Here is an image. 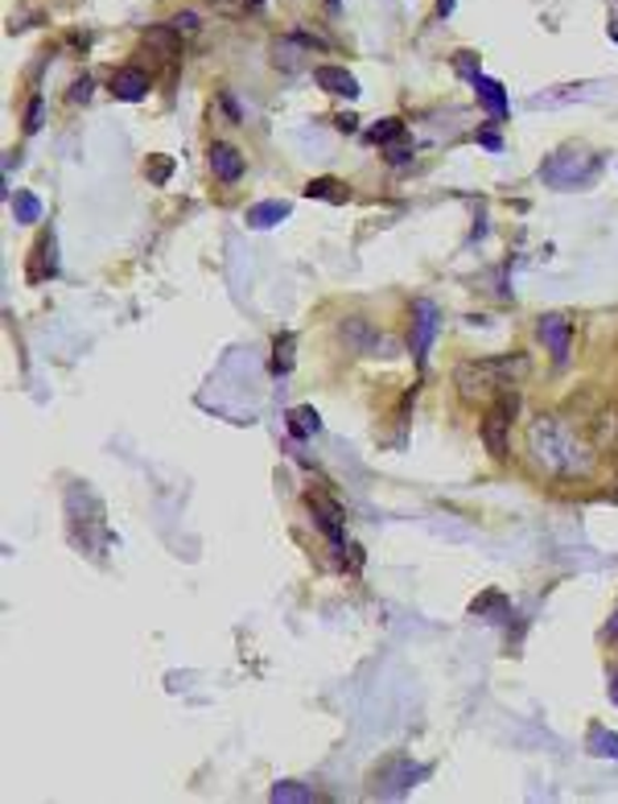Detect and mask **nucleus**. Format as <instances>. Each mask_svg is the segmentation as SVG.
<instances>
[{"instance_id": "nucleus-1", "label": "nucleus", "mask_w": 618, "mask_h": 804, "mask_svg": "<svg viewBox=\"0 0 618 804\" xmlns=\"http://www.w3.org/2000/svg\"><path fill=\"white\" fill-rule=\"evenodd\" d=\"M524 442L532 462L544 474H553V479H586L594 471V450H589V442L569 421H561L553 412H541V417L528 421Z\"/></svg>"}, {"instance_id": "nucleus-2", "label": "nucleus", "mask_w": 618, "mask_h": 804, "mask_svg": "<svg viewBox=\"0 0 618 804\" xmlns=\"http://www.w3.org/2000/svg\"><path fill=\"white\" fill-rule=\"evenodd\" d=\"M66 533H71V545L83 553H99L111 545L108 521H104V504L87 483H71L66 487Z\"/></svg>"}, {"instance_id": "nucleus-3", "label": "nucleus", "mask_w": 618, "mask_h": 804, "mask_svg": "<svg viewBox=\"0 0 618 804\" xmlns=\"http://www.w3.org/2000/svg\"><path fill=\"white\" fill-rule=\"evenodd\" d=\"M520 376H528V355H499V360H470L454 367V384L462 400H487L508 393Z\"/></svg>"}, {"instance_id": "nucleus-4", "label": "nucleus", "mask_w": 618, "mask_h": 804, "mask_svg": "<svg viewBox=\"0 0 618 804\" xmlns=\"http://www.w3.org/2000/svg\"><path fill=\"white\" fill-rule=\"evenodd\" d=\"M594 174H598V158H594L589 149H577V144H569V149H556L553 158L541 165L544 186H553V190L586 186Z\"/></svg>"}, {"instance_id": "nucleus-5", "label": "nucleus", "mask_w": 618, "mask_h": 804, "mask_svg": "<svg viewBox=\"0 0 618 804\" xmlns=\"http://www.w3.org/2000/svg\"><path fill=\"white\" fill-rule=\"evenodd\" d=\"M515 409H520L515 393H499L494 396V405L487 409V417H482V446H487V454H491L494 462L508 458V429H511Z\"/></svg>"}, {"instance_id": "nucleus-6", "label": "nucleus", "mask_w": 618, "mask_h": 804, "mask_svg": "<svg viewBox=\"0 0 618 804\" xmlns=\"http://www.w3.org/2000/svg\"><path fill=\"white\" fill-rule=\"evenodd\" d=\"M420 775H425V768H417L408 755H392L384 768L375 772V792H380V796H401V792H408L417 784Z\"/></svg>"}, {"instance_id": "nucleus-7", "label": "nucleus", "mask_w": 618, "mask_h": 804, "mask_svg": "<svg viewBox=\"0 0 618 804\" xmlns=\"http://www.w3.org/2000/svg\"><path fill=\"white\" fill-rule=\"evenodd\" d=\"M339 334L351 343V347L359 351V355H375V351H392V343H387L384 334L371 326L367 318H342Z\"/></svg>"}, {"instance_id": "nucleus-8", "label": "nucleus", "mask_w": 618, "mask_h": 804, "mask_svg": "<svg viewBox=\"0 0 618 804\" xmlns=\"http://www.w3.org/2000/svg\"><path fill=\"white\" fill-rule=\"evenodd\" d=\"M536 334H541V343L548 351H553L556 363L569 360V339H573V322L565 314H544L541 326H536Z\"/></svg>"}, {"instance_id": "nucleus-9", "label": "nucleus", "mask_w": 618, "mask_h": 804, "mask_svg": "<svg viewBox=\"0 0 618 804\" xmlns=\"http://www.w3.org/2000/svg\"><path fill=\"white\" fill-rule=\"evenodd\" d=\"M433 334H437V310H433V301H417L413 305V355H417V363H425V355H429Z\"/></svg>"}, {"instance_id": "nucleus-10", "label": "nucleus", "mask_w": 618, "mask_h": 804, "mask_svg": "<svg viewBox=\"0 0 618 804\" xmlns=\"http://www.w3.org/2000/svg\"><path fill=\"white\" fill-rule=\"evenodd\" d=\"M149 87H153V79H149L140 66H120V71L111 75V92H116V99H124V104H137V99H145V95H149Z\"/></svg>"}, {"instance_id": "nucleus-11", "label": "nucleus", "mask_w": 618, "mask_h": 804, "mask_svg": "<svg viewBox=\"0 0 618 804\" xmlns=\"http://www.w3.org/2000/svg\"><path fill=\"white\" fill-rule=\"evenodd\" d=\"M33 260H30V281H50V277H58V239L54 232L33 244Z\"/></svg>"}, {"instance_id": "nucleus-12", "label": "nucleus", "mask_w": 618, "mask_h": 804, "mask_svg": "<svg viewBox=\"0 0 618 804\" xmlns=\"http://www.w3.org/2000/svg\"><path fill=\"white\" fill-rule=\"evenodd\" d=\"M309 512H313L318 528H322V533L330 536V545H334V549H342V545H347V533H342V512H339V504H330V500H322V495H309Z\"/></svg>"}, {"instance_id": "nucleus-13", "label": "nucleus", "mask_w": 618, "mask_h": 804, "mask_svg": "<svg viewBox=\"0 0 618 804\" xmlns=\"http://www.w3.org/2000/svg\"><path fill=\"white\" fill-rule=\"evenodd\" d=\"M313 79H318V87L330 95H342V99H355L359 95V83L351 71H342V66H318L313 71Z\"/></svg>"}, {"instance_id": "nucleus-14", "label": "nucleus", "mask_w": 618, "mask_h": 804, "mask_svg": "<svg viewBox=\"0 0 618 804\" xmlns=\"http://www.w3.org/2000/svg\"><path fill=\"white\" fill-rule=\"evenodd\" d=\"M211 174L219 178V182H239L244 178V158L235 153L232 144H211Z\"/></svg>"}, {"instance_id": "nucleus-15", "label": "nucleus", "mask_w": 618, "mask_h": 804, "mask_svg": "<svg viewBox=\"0 0 618 804\" xmlns=\"http://www.w3.org/2000/svg\"><path fill=\"white\" fill-rule=\"evenodd\" d=\"M475 92H479V99H482V108L491 111L494 120H503V116H508V92H503V87H499V83L494 79H487V75H475Z\"/></svg>"}, {"instance_id": "nucleus-16", "label": "nucleus", "mask_w": 618, "mask_h": 804, "mask_svg": "<svg viewBox=\"0 0 618 804\" xmlns=\"http://www.w3.org/2000/svg\"><path fill=\"white\" fill-rule=\"evenodd\" d=\"M280 219H289V203H256L247 211V227H277Z\"/></svg>"}, {"instance_id": "nucleus-17", "label": "nucleus", "mask_w": 618, "mask_h": 804, "mask_svg": "<svg viewBox=\"0 0 618 804\" xmlns=\"http://www.w3.org/2000/svg\"><path fill=\"white\" fill-rule=\"evenodd\" d=\"M322 429V417H318V409H309V405H297V409H289V433L294 438H313Z\"/></svg>"}, {"instance_id": "nucleus-18", "label": "nucleus", "mask_w": 618, "mask_h": 804, "mask_svg": "<svg viewBox=\"0 0 618 804\" xmlns=\"http://www.w3.org/2000/svg\"><path fill=\"white\" fill-rule=\"evenodd\" d=\"M277 804H309L313 801V789H306V784H294V780H280V784H273V792H268Z\"/></svg>"}, {"instance_id": "nucleus-19", "label": "nucleus", "mask_w": 618, "mask_h": 804, "mask_svg": "<svg viewBox=\"0 0 618 804\" xmlns=\"http://www.w3.org/2000/svg\"><path fill=\"white\" fill-rule=\"evenodd\" d=\"M13 219L17 223H38V219H42V203H38V194H30V190H17V194H13Z\"/></svg>"}, {"instance_id": "nucleus-20", "label": "nucleus", "mask_w": 618, "mask_h": 804, "mask_svg": "<svg viewBox=\"0 0 618 804\" xmlns=\"http://www.w3.org/2000/svg\"><path fill=\"white\" fill-rule=\"evenodd\" d=\"M309 199H330V203H347V190H342V182H334V178H313L306 186Z\"/></svg>"}, {"instance_id": "nucleus-21", "label": "nucleus", "mask_w": 618, "mask_h": 804, "mask_svg": "<svg viewBox=\"0 0 618 804\" xmlns=\"http://www.w3.org/2000/svg\"><path fill=\"white\" fill-rule=\"evenodd\" d=\"M294 367V334H280L277 343H273V372L285 376Z\"/></svg>"}, {"instance_id": "nucleus-22", "label": "nucleus", "mask_w": 618, "mask_h": 804, "mask_svg": "<svg viewBox=\"0 0 618 804\" xmlns=\"http://www.w3.org/2000/svg\"><path fill=\"white\" fill-rule=\"evenodd\" d=\"M589 751L598 759H618V735H610V730H589Z\"/></svg>"}, {"instance_id": "nucleus-23", "label": "nucleus", "mask_w": 618, "mask_h": 804, "mask_svg": "<svg viewBox=\"0 0 618 804\" xmlns=\"http://www.w3.org/2000/svg\"><path fill=\"white\" fill-rule=\"evenodd\" d=\"M396 137H404V125H401V120H380V125L371 128V141H380V144L396 141Z\"/></svg>"}, {"instance_id": "nucleus-24", "label": "nucleus", "mask_w": 618, "mask_h": 804, "mask_svg": "<svg viewBox=\"0 0 618 804\" xmlns=\"http://www.w3.org/2000/svg\"><path fill=\"white\" fill-rule=\"evenodd\" d=\"M170 30L178 33V37H182V33H185V37H194V33H199V17H194V13H178L170 21Z\"/></svg>"}, {"instance_id": "nucleus-25", "label": "nucleus", "mask_w": 618, "mask_h": 804, "mask_svg": "<svg viewBox=\"0 0 618 804\" xmlns=\"http://www.w3.org/2000/svg\"><path fill=\"white\" fill-rule=\"evenodd\" d=\"M38 128H42V95H33L25 108V132H38Z\"/></svg>"}, {"instance_id": "nucleus-26", "label": "nucleus", "mask_w": 618, "mask_h": 804, "mask_svg": "<svg viewBox=\"0 0 618 804\" xmlns=\"http://www.w3.org/2000/svg\"><path fill=\"white\" fill-rule=\"evenodd\" d=\"M454 63H458V71H462L466 79H475V75H482L479 66H475V54H470V50H462V54H454Z\"/></svg>"}, {"instance_id": "nucleus-27", "label": "nucleus", "mask_w": 618, "mask_h": 804, "mask_svg": "<svg viewBox=\"0 0 618 804\" xmlns=\"http://www.w3.org/2000/svg\"><path fill=\"white\" fill-rule=\"evenodd\" d=\"M170 170H173L170 158H153V161H149V178H153V182H166V178H170Z\"/></svg>"}, {"instance_id": "nucleus-28", "label": "nucleus", "mask_w": 618, "mask_h": 804, "mask_svg": "<svg viewBox=\"0 0 618 804\" xmlns=\"http://www.w3.org/2000/svg\"><path fill=\"white\" fill-rule=\"evenodd\" d=\"M87 99H92V79H78L71 87V104H87Z\"/></svg>"}, {"instance_id": "nucleus-29", "label": "nucleus", "mask_w": 618, "mask_h": 804, "mask_svg": "<svg viewBox=\"0 0 618 804\" xmlns=\"http://www.w3.org/2000/svg\"><path fill=\"white\" fill-rule=\"evenodd\" d=\"M479 144H487V149H499V137H494V132H482Z\"/></svg>"}, {"instance_id": "nucleus-30", "label": "nucleus", "mask_w": 618, "mask_h": 804, "mask_svg": "<svg viewBox=\"0 0 618 804\" xmlns=\"http://www.w3.org/2000/svg\"><path fill=\"white\" fill-rule=\"evenodd\" d=\"M437 13H441V17L454 13V0H437Z\"/></svg>"}, {"instance_id": "nucleus-31", "label": "nucleus", "mask_w": 618, "mask_h": 804, "mask_svg": "<svg viewBox=\"0 0 618 804\" xmlns=\"http://www.w3.org/2000/svg\"><path fill=\"white\" fill-rule=\"evenodd\" d=\"M610 701L618 706V673H615V680H610Z\"/></svg>"}, {"instance_id": "nucleus-32", "label": "nucleus", "mask_w": 618, "mask_h": 804, "mask_svg": "<svg viewBox=\"0 0 618 804\" xmlns=\"http://www.w3.org/2000/svg\"><path fill=\"white\" fill-rule=\"evenodd\" d=\"M610 631H615V635H618V611H615V619H610Z\"/></svg>"}, {"instance_id": "nucleus-33", "label": "nucleus", "mask_w": 618, "mask_h": 804, "mask_svg": "<svg viewBox=\"0 0 618 804\" xmlns=\"http://www.w3.org/2000/svg\"><path fill=\"white\" fill-rule=\"evenodd\" d=\"M247 4H264V0H247Z\"/></svg>"}]
</instances>
